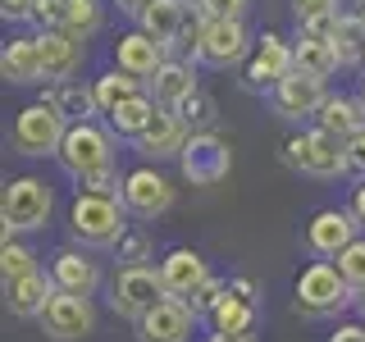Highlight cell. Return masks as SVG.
<instances>
[{
  "mask_svg": "<svg viewBox=\"0 0 365 342\" xmlns=\"http://www.w3.org/2000/svg\"><path fill=\"white\" fill-rule=\"evenodd\" d=\"M55 210V192L51 182L37 174H19L5 182V197H0V219H5V237L19 233H37V228L51 224Z\"/></svg>",
  "mask_w": 365,
  "mask_h": 342,
  "instance_id": "obj_1",
  "label": "cell"
},
{
  "mask_svg": "<svg viewBox=\"0 0 365 342\" xmlns=\"http://www.w3.org/2000/svg\"><path fill=\"white\" fill-rule=\"evenodd\" d=\"M123 201L114 197H87V192H78L73 205H68V233H73V242L83 247H110L119 242L123 233H128V219H123Z\"/></svg>",
  "mask_w": 365,
  "mask_h": 342,
  "instance_id": "obj_2",
  "label": "cell"
},
{
  "mask_svg": "<svg viewBox=\"0 0 365 342\" xmlns=\"http://www.w3.org/2000/svg\"><path fill=\"white\" fill-rule=\"evenodd\" d=\"M283 160L297 169V174H311V178H342L351 174V146L329 137L324 128H306L297 133L288 146H283Z\"/></svg>",
  "mask_w": 365,
  "mask_h": 342,
  "instance_id": "obj_3",
  "label": "cell"
},
{
  "mask_svg": "<svg viewBox=\"0 0 365 342\" xmlns=\"http://www.w3.org/2000/svg\"><path fill=\"white\" fill-rule=\"evenodd\" d=\"M347 306H356V288L338 274V265L315 260V265L302 269V279H297V311H302V315L319 319V315L347 311Z\"/></svg>",
  "mask_w": 365,
  "mask_h": 342,
  "instance_id": "obj_4",
  "label": "cell"
},
{
  "mask_svg": "<svg viewBox=\"0 0 365 342\" xmlns=\"http://www.w3.org/2000/svg\"><path fill=\"white\" fill-rule=\"evenodd\" d=\"M14 151L19 155H32V160H46V155H60L64 137H68V119L51 100H32V105L19 110L14 119Z\"/></svg>",
  "mask_w": 365,
  "mask_h": 342,
  "instance_id": "obj_5",
  "label": "cell"
},
{
  "mask_svg": "<svg viewBox=\"0 0 365 342\" xmlns=\"http://www.w3.org/2000/svg\"><path fill=\"white\" fill-rule=\"evenodd\" d=\"M160 301H169L165 279H160V265L114 269V279H110V306H114V315H123V319H133V324H142V319L151 315Z\"/></svg>",
  "mask_w": 365,
  "mask_h": 342,
  "instance_id": "obj_6",
  "label": "cell"
},
{
  "mask_svg": "<svg viewBox=\"0 0 365 342\" xmlns=\"http://www.w3.org/2000/svg\"><path fill=\"white\" fill-rule=\"evenodd\" d=\"M60 169L68 178H87V174H101V169H110L114 165V133L110 128H101L96 119L91 123H68V137H64V146H60Z\"/></svg>",
  "mask_w": 365,
  "mask_h": 342,
  "instance_id": "obj_7",
  "label": "cell"
},
{
  "mask_svg": "<svg viewBox=\"0 0 365 342\" xmlns=\"http://www.w3.org/2000/svg\"><path fill=\"white\" fill-rule=\"evenodd\" d=\"M178 169L192 187H215V182H224L228 169H233V146H228L220 133H192V142L182 146V155H178Z\"/></svg>",
  "mask_w": 365,
  "mask_h": 342,
  "instance_id": "obj_8",
  "label": "cell"
},
{
  "mask_svg": "<svg viewBox=\"0 0 365 342\" xmlns=\"http://www.w3.org/2000/svg\"><path fill=\"white\" fill-rule=\"evenodd\" d=\"M297 68V55H292V41L288 37H279V32H265V37L256 41V55H251V64H247V78L242 83L251 91H269L274 96V87L283 83Z\"/></svg>",
  "mask_w": 365,
  "mask_h": 342,
  "instance_id": "obj_9",
  "label": "cell"
},
{
  "mask_svg": "<svg viewBox=\"0 0 365 342\" xmlns=\"http://www.w3.org/2000/svg\"><path fill=\"white\" fill-rule=\"evenodd\" d=\"M174 205V182H169L160 169L142 165L123 178V210L137 214V219H160V214Z\"/></svg>",
  "mask_w": 365,
  "mask_h": 342,
  "instance_id": "obj_10",
  "label": "cell"
},
{
  "mask_svg": "<svg viewBox=\"0 0 365 342\" xmlns=\"http://www.w3.org/2000/svg\"><path fill=\"white\" fill-rule=\"evenodd\" d=\"M41 328L46 338L55 342H78L96 328V311H91V296H73V292H55L51 306L41 315Z\"/></svg>",
  "mask_w": 365,
  "mask_h": 342,
  "instance_id": "obj_11",
  "label": "cell"
},
{
  "mask_svg": "<svg viewBox=\"0 0 365 342\" xmlns=\"http://www.w3.org/2000/svg\"><path fill=\"white\" fill-rule=\"evenodd\" d=\"M251 51L247 23H197V64L228 68Z\"/></svg>",
  "mask_w": 365,
  "mask_h": 342,
  "instance_id": "obj_12",
  "label": "cell"
},
{
  "mask_svg": "<svg viewBox=\"0 0 365 342\" xmlns=\"http://www.w3.org/2000/svg\"><path fill=\"white\" fill-rule=\"evenodd\" d=\"M324 100H329V83L302 73V68H292V73L274 87V110H279L283 119H315V114L324 110Z\"/></svg>",
  "mask_w": 365,
  "mask_h": 342,
  "instance_id": "obj_13",
  "label": "cell"
},
{
  "mask_svg": "<svg viewBox=\"0 0 365 342\" xmlns=\"http://www.w3.org/2000/svg\"><path fill=\"white\" fill-rule=\"evenodd\" d=\"M356 214L351 210H315L311 214V224H306V247L315 251V256H324V260H338L342 251H347L351 242H356Z\"/></svg>",
  "mask_w": 365,
  "mask_h": 342,
  "instance_id": "obj_14",
  "label": "cell"
},
{
  "mask_svg": "<svg viewBox=\"0 0 365 342\" xmlns=\"http://www.w3.org/2000/svg\"><path fill=\"white\" fill-rule=\"evenodd\" d=\"M160 279H165V292H169V296L187 301V296H192V292H201L205 283L215 279V274H210V265H205L201 251H192V247H174V251H165V260H160Z\"/></svg>",
  "mask_w": 365,
  "mask_h": 342,
  "instance_id": "obj_15",
  "label": "cell"
},
{
  "mask_svg": "<svg viewBox=\"0 0 365 342\" xmlns=\"http://www.w3.org/2000/svg\"><path fill=\"white\" fill-rule=\"evenodd\" d=\"M165 60H169V51L160 41H151L142 28L123 32V37L114 41V64H119L128 78H137V83H151L160 68H165Z\"/></svg>",
  "mask_w": 365,
  "mask_h": 342,
  "instance_id": "obj_16",
  "label": "cell"
},
{
  "mask_svg": "<svg viewBox=\"0 0 365 342\" xmlns=\"http://www.w3.org/2000/svg\"><path fill=\"white\" fill-rule=\"evenodd\" d=\"M192 328H197V311L187 301H178V296H169L137 324V338L142 342H192Z\"/></svg>",
  "mask_w": 365,
  "mask_h": 342,
  "instance_id": "obj_17",
  "label": "cell"
},
{
  "mask_svg": "<svg viewBox=\"0 0 365 342\" xmlns=\"http://www.w3.org/2000/svg\"><path fill=\"white\" fill-rule=\"evenodd\" d=\"M187 142H192V128L178 119L174 110L160 105V110H155V119H151V128L137 137L133 146H137V155H146V160H178Z\"/></svg>",
  "mask_w": 365,
  "mask_h": 342,
  "instance_id": "obj_18",
  "label": "cell"
},
{
  "mask_svg": "<svg viewBox=\"0 0 365 342\" xmlns=\"http://www.w3.org/2000/svg\"><path fill=\"white\" fill-rule=\"evenodd\" d=\"M37 51H41V68H46V83H68L83 64V41L64 28H41L37 32Z\"/></svg>",
  "mask_w": 365,
  "mask_h": 342,
  "instance_id": "obj_19",
  "label": "cell"
},
{
  "mask_svg": "<svg viewBox=\"0 0 365 342\" xmlns=\"http://www.w3.org/2000/svg\"><path fill=\"white\" fill-rule=\"evenodd\" d=\"M51 283H55V292H73V296H91L106 283V274H101V265L91 256H83V251H73V247H64V251H55L51 256Z\"/></svg>",
  "mask_w": 365,
  "mask_h": 342,
  "instance_id": "obj_20",
  "label": "cell"
},
{
  "mask_svg": "<svg viewBox=\"0 0 365 342\" xmlns=\"http://www.w3.org/2000/svg\"><path fill=\"white\" fill-rule=\"evenodd\" d=\"M137 28H142L151 41H160L165 51H178V41L187 37V28H192L187 0H155V5L137 19Z\"/></svg>",
  "mask_w": 365,
  "mask_h": 342,
  "instance_id": "obj_21",
  "label": "cell"
},
{
  "mask_svg": "<svg viewBox=\"0 0 365 342\" xmlns=\"http://www.w3.org/2000/svg\"><path fill=\"white\" fill-rule=\"evenodd\" d=\"M51 296H55V283H51V274H41V269L5 283V306H9V315H19V319H41L46 306H51Z\"/></svg>",
  "mask_w": 365,
  "mask_h": 342,
  "instance_id": "obj_22",
  "label": "cell"
},
{
  "mask_svg": "<svg viewBox=\"0 0 365 342\" xmlns=\"http://www.w3.org/2000/svg\"><path fill=\"white\" fill-rule=\"evenodd\" d=\"M151 96H155V105H165V110H178L187 96H197L201 83H197V64L192 60H165V68L151 78Z\"/></svg>",
  "mask_w": 365,
  "mask_h": 342,
  "instance_id": "obj_23",
  "label": "cell"
},
{
  "mask_svg": "<svg viewBox=\"0 0 365 342\" xmlns=\"http://www.w3.org/2000/svg\"><path fill=\"white\" fill-rule=\"evenodd\" d=\"M315 128H324L329 137H338V142L351 146L365 133V105L356 96H329L324 110L315 114Z\"/></svg>",
  "mask_w": 365,
  "mask_h": 342,
  "instance_id": "obj_24",
  "label": "cell"
},
{
  "mask_svg": "<svg viewBox=\"0 0 365 342\" xmlns=\"http://www.w3.org/2000/svg\"><path fill=\"white\" fill-rule=\"evenodd\" d=\"M41 100H51L55 110L64 114L68 123H91L96 119V91H91V83H83V78H68V83H55L51 91H46Z\"/></svg>",
  "mask_w": 365,
  "mask_h": 342,
  "instance_id": "obj_25",
  "label": "cell"
},
{
  "mask_svg": "<svg viewBox=\"0 0 365 342\" xmlns=\"http://www.w3.org/2000/svg\"><path fill=\"white\" fill-rule=\"evenodd\" d=\"M0 73L9 78V83L28 87V83H41L46 68H41V51H37V37H14L5 46V55H0Z\"/></svg>",
  "mask_w": 365,
  "mask_h": 342,
  "instance_id": "obj_26",
  "label": "cell"
},
{
  "mask_svg": "<svg viewBox=\"0 0 365 342\" xmlns=\"http://www.w3.org/2000/svg\"><path fill=\"white\" fill-rule=\"evenodd\" d=\"M155 96H151V91H142V96H133V100H123V105L119 110H114L110 114V133L114 137H128V142H137V137H142L146 128H151V119H155Z\"/></svg>",
  "mask_w": 365,
  "mask_h": 342,
  "instance_id": "obj_27",
  "label": "cell"
},
{
  "mask_svg": "<svg viewBox=\"0 0 365 342\" xmlns=\"http://www.w3.org/2000/svg\"><path fill=\"white\" fill-rule=\"evenodd\" d=\"M91 91H96V110L110 114L123 105V100H133V96H142L146 83H137V78H128L123 68H110V73H101V78H91Z\"/></svg>",
  "mask_w": 365,
  "mask_h": 342,
  "instance_id": "obj_28",
  "label": "cell"
},
{
  "mask_svg": "<svg viewBox=\"0 0 365 342\" xmlns=\"http://www.w3.org/2000/svg\"><path fill=\"white\" fill-rule=\"evenodd\" d=\"M101 23H106V14H101V0H60V23H55V28L73 32L78 41H87Z\"/></svg>",
  "mask_w": 365,
  "mask_h": 342,
  "instance_id": "obj_29",
  "label": "cell"
},
{
  "mask_svg": "<svg viewBox=\"0 0 365 342\" xmlns=\"http://www.w3.org/2000/svg\"><path fill=\"white\" fill-rule=\"evenodd\" d=\"M334 55H338V64H342V68L365 64V19H361V14H342V19H338Z\"/></svg>",
  "mask_w": 365,
  "mask_h": 342,
  "instance_id": "obj_30",
  "label": "cell"
},
{
  "mask_svg": "<svg viewBox=\"0 0 365 342\" xmlns=\"http://www.w3.org/2000/svg\"><path fill=\"white\" fill-rule=\"evenodd\" d=\"M292 55H297V68H302V73L324 78V83H329V73H334V68H342L329 41H306V37H297V41H292Z\"/></svg>",
  "mask_w": 365,
  "mask_h": 342,
  "instance_id": "obj_31",
  "label": "cell"
},
{
  "mask_svg": "<svg viewBox=\"0 0 365 342\" xmlns=\"http://www.w3.org/2000/svg\"><path fill=\"white\" fill-rule=\"evenodd\" d=\"M215 333H251V324H256V301H247V296H224V306L210 315Z\"/></svg>",
  "mask_w": 365,
  "mask_h": 342,
  "instance_id": "obj_32",
  "label": "cell"
},
{
  "mask_svg": "<svg viewBox=\"0 0 365 342\" xmlns=\"http://www.w3.org/2000/svg\"><path fill=\"white\" fill-rule=\"evenodd\" d=\"M114 260H119V269H137L151 260V233H146L142 224H128V233L114 242Z\"/></svg>",
  "mask_w": 365,
  "mask_h": 342,
  "instance_id": "obj_33",
  "label": "cell"
},
{
  "mask_svg": "<svg viewBox=\"0 0 365 342\" xmlns=\"http://www.w3.org/2000/svg\"><path fill=\"white\" fill-rule=\"evenodd\" d=\"M174 114H178L182 123H187L192 133H210V128H215V119H220V105H215L210 91H197V96H187Z\"/></svg>",
  "mask_w": 365,
  "mask_h": 342,
  "instance_id": "obj_34",
  "label": "cell"
},
{
  "mask_svg": "<svg viewBox=\"0 0 365 342\" xmlns=\"http://www.w3.org/2000/svg\"><path fill=\"white\" fill-rule=\"evenodd\" d=\"M32 269H37V251L23 247L19 237H5V242H0V274H5V283L23 279V274H32Z\"/></svg>",
  "mask_w": 365,
  "mask_h": 342,
  "instance_id": "obj_35",
  "label": "cell"
},
{
  "mask_svg": "<svg viewBox=\"0 0 365 342\" xmlns=\"http://www.w3.org/2000/svg\"><path fill=\"white\" fill-rule=\"evenodd\" d=\"M247 9L251 0H197L192 14L197 23H247Z\"/></svg>",
  "mask_w": 365,
  "mask_h": 342,
  "instance_id": "obj_36",
  "label": "cell"
},
{
  "mask_svg": "<svg viewBox=\"0 0 365 342\" xmlns=\"http://www.w3.org/2000/svg\"><path fill=\"white\" fill-rule=\"evenodd\" d=\"M123 178H128V174H119V165H110V169H101V174L78 178V192H87V197H114V201H123Z\"/></svg>",
  "mask_w": 365,
  "mask_h": 342,
  "instance_id": "obj_37",
  "label": "cell"
},
{
  "mask_svg": "<svg viewBox=\"0 0 365 342\" xmlns=\"http://www.w3.org/2000/svg\"><path fill=\"white\" fill-rule=\"evenodd\" d=\"M338 274L351 283V288H365V237H356V242L338 256Z\"/></svg>",
  "mask_w": 365,
  "mask_h": 342,
  "instance_id": "obj_38",
  "label": "cell"
},
{
  "mask_svg": "<svg viewBox=\"0 0 365 342\" xmlns=\"http://www.w3.org/2000/svg\"><path fill=\"white\" fill-rule=\"evenodd\" d=\"M292 14H297V28L302 23H315V19H329V14H342L338 0H292Z\"/></svg>",
  "mask_w": 365,
  "mask_h": 342,
  "instance_id": "obj_39",
  "label": "cell"
},
{
  "mask_svg": "<svg viewBox=\"0 0 365 342\" xmlns=\"http://www.w3.org/2000/svg\"><path fill=\"white\" fill-rule=\"evenodd\" d=\"M338 19H342V14H329V19H315V23H302V28H297V37H306V41H329V46H334Z\"/></svg>",
  "mask_w": 365,
  "mask_h": 342,
  "instance_id": "obj_40",
  "label": "cell"
},
{
  "mask_svg": "<svg viewBox=\"0 0 365 342\" xmlns=\"http://www.w3.org/2000/svg\"><path fill=\"white\" fill-rule=\"evenodd\" d=\"M41 0H0V14H5V23H28L37 19Z\"/></svg>",
  "mask_w": 365,
  "mask_h": 342,
  "instance_id": "obj_41",
  "label": "cell"
},
{
  "mask_svg": "<svg viewBox=\"0 0 365 342\" xmlns=\"http://www.w3.org/2000/svg\"><path fill=\"white\" fill-rule=\"evenodd\" d=\"M329 342H365V324H338Z\"/></svg>",
  "mask_w": 365,
  "mask_h": 342,
  "instance_id": "obj_42",
  "label": "cell"
},
{
  "mask_svg": "<svg viewBox=\"0 0 365 342\" xmlns=\"http://www.w3.org/2000/svg\"><path fill=\"white\" fill-rule=\"evenodd\" d=\"M114 5H119V9H123V14H128V19H142L146 9L155 5V0H114Z\"/></svg>",
  "mask_w": 365,
  "mask_h": 342,
  "instance_id": "obj_43",
  "label": "cell"
},
{
  "mask_svg": "<svg viewBox=\"0 0 365 342\" xmlns=\"http://www.w3.org/2000/svg\"><path fill=\"white\" fill-rule=\"evenodd\" d=\"M351 214H356V224L365 228V182H356V187H351Z\"/></svg>",
  "mask_w": 365,
  "mask_h": 342,
  "instance_id": "obj_44",
  "label": "cell"
},
{
  "mask_svg": "<svg viewBox=\"0 0 365 342\" xmlns=\"http://www.w3.org/2000/svg\"><path fill=\"white\" fill-rule=\"evenodd\" d=\"M205 342H256V333H210Z\"/></svg>",
  "mask_w": 365,
  "mask_h": 342,
  "instance_id": "obj_45",
  "label": "cell"
},
{
  "mask_svg": "<svg viewBox=\"0 0 365 342\" xmlns=\"http://www.w3.org/2000/svg\"><path fill=\"white\" fill-rule=\"evenodd\" d=\"M233 296H247V301H251V296H256V283H251V279H233Z\"/></svg>",
  "mask_w": 365,
  "mask_h": 342,
  "instance_id": "obj_46",
  "label": "cell"
},
{
  "mask_svg": "<svg viewBox=\"0 0 365 342\" xmlns=\"http://www.w3.org/2000/svg\"><path fill=\"white\" fill-rule=\"evenodd\" d=\"M351 165H356V169H365V133L356 137V142H351Z\"/></svg>",
  "mask_w": 365,
  "mask_h": 342,
  "instance_id": "obj_47",
  "label": "cell"
},
{
  "mask_svg": "<svg viewBox=\"0 0 365 342\" xmlns=\"http://www.w3.org/2000/svg\"><path fill=\"white\" fill-rule=\"evenodd\" d=\"M356 311L365 315V288H356Z\"/></svg>",
  "mask_w": 365,
  "mask_h": 342,
  "instance_id": "obj_48",
  "label": "cell"
},
{
  "mask_svg": "<svg viewBox=\"0 0 365 342\" xmlns=\"http://www.w3.org/2000/svg\"><path fill=\"white\" fill-rule=\"evenodd\" d=\"M356 100H361V105H365V78H361V91H356Z\"/></svg>",
  "mask_w": 365,
  "mask_h": 342,
  "instance_id": "obj_49",
  "label": "cell"
},
{
  "mask_svg": "<svg viewBox=\"0 0 365 342\" xmlns=\"http://www.w3.org/2000/svg\"><path fill=\"white\" fill-rule=\"evenodd\" d=\"M356 14H361V19H365V9H356Z\"/></svg>",
  "mask_w": 365,
  "mask_h": 342,
  "instance_id": "obj_50",
  "label": "cell"
},
{
  "mask_svg": "<svg viewBox=\"0 0 365 342\" xmlns=\"http://www.w3.org/2000/svg\"><path fill=\"white\" fill-rule=\"evenodd\" d=\"M361 9H365V0H361Z\"/></svg>",
  "mask_w": 365,
  "mask_h": 342,
  "instance_id": "obj_51",
  "label": "cell"
},
{
  "mask_svg": "<svg viewBox=\"0 0 365 342\" xmlns=\"http://www.w3.org/2000/svg\"><path fill=\"white\" fill-rule=\"evenodd\" d=\"M192 5H197V0H192Z\"/></svg>",
  "mask_w": 365,
  "mask_h": 342,
  "instance_id": "obj_52",
  "label": "cell"
}]
</instances>
